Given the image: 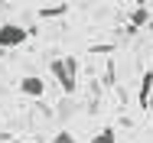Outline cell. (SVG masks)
Instances as JSON below:
<instances>
[{"mask_svg": "<svg viewBox=\"0 0 153 143\" xmlns=\"http://www.w3.org/2000/svg\"><path fill=\"white\" fill-rule=\"evenodd\" d=\"M75 72H78V62L75 59H52V75H56V82L62 85L65 94L75 91Z\"/></svg>", "mask_w": 153, "mask_h": 143, "instance_id": "cell-1", "label": "cell"}, {"mask_svg": "<svg viewBox=\"0 0 153 143\" xmlns=\"http://www.w3.org/2000/svg\"><path fill=\"white\" fill-rule=\"evenodd\" d=\"M26 42V29L20 23H3L0 26V49H13V46H23Z\"/></svg>", "mask_w": 153, "mask_h": 143, "instance_id": "cell-2", "label": "cell"}, {"mask_svg": "<svg viewBox=\"0 0 153 143\" xmlns=\"http://www.w3.org/2000/svg\"><path fill=\"white\" fill-rule=\"evenodd\" d=\"M20 91L30 94V98H42V94H46V82H42L39 75H26V78L20 82Z\"/></svg>", "mask_w": 153, "mask_h": 143, "instance_id": "cell-3", "label": "cell"}, {"mask_svg": "<svg viewBox=\"0 0 153 143\" xmlns=\"http://www.w3.org/2000/svg\"><path fill=\"white\" fill-rule=\"evenodd\" d=\"M150 94H153V72H147V75H143V82H140V107H147Z\"/></svg>", "mask_w": 153, "mask_h": 143, "instance_id": "cell-4", "label": "cell"}, {"mask_svg": "<svg viewBox=\"0 0 153 143\" xmlns=\"http://www.w3.org/2000/svg\"><path fill=\"white\" fill-rule=\"evenodd\" d=\"M91 143H117V137H114V130H101Z\"/></svg>", "mask_w": 153, "mask_h": 143, "instance_id": "cell-5", "label": "cell"}, {"mask_svg": "<svg viewBox=\"0 0 153 143\" xmlns=\"http://www.w3.org/2000/svg\"><path fill=\"white\" fill-rule=\"evenodd\" d=\"M147 20H150V10H143V7H140V10H134V23H137V26H140V23H147Z\"/></svg>", "mask_w": 153, "mask_h": 143, "instance_id": "cell-6", "label": "cell"}, {"mask_svg": "<svg viewBox=\"0 0 153 143\" xmlns=\"http://www.w3.org/2000/svg\"><path fill=\"white\" fill-rule=\"evenodd\" d=\"M72 111H75V104H72V101L65 98V101H62V104H59V117H68V114H72Z\"/></svg>", "mask_w": 153, "mask_h": 143, "instance_id": "cell-7", "label": "cell"}, {"mask_svg": "<svg viewBox=\"0 0 153 143\" xmlns=\"http://www.w3.org/2000/svg\"><path fill=\"white\" fill-rule=\"evenodd\" d=\"M52 143H75V137H72L68 130H59V133H56V140H52Z\"/></svg>", "mask_w": 153, "mask_h": 143, "instance_id": "cell-8", "label": "cell"}, {"mask_svg": "<svg viewBox=\"0 0 153 143\" xmlns=\"http://www.w3.org/2000/svg\"><path fill=\"white\" fill-rule=\"evenodd\" d=\"M59 13H65V7H52V10H42V16H59Z\"/></svg>", "mask_w": 153, "mask_h": 143, "instance_id": "cell-9", "label": "cell"}, {"mask_svg": "<svg viewBox=\"0 0 153 143\" xmlns=\"http://www.w3.org/2000/svg\"><path fill=\"white\" fill-rule=\"evenodd\" d=\"M147 107H150V111H153V94H150V101H147Z\"/></svg>", "mask_w": 153, "mask_h": 143, "instance_id": "cell-10", "label": "cell"}, {"mask_svg": "<svg viewBox=\"0 0 153 143\" xmlns=\"http://www.w3.org/2000/svg\"><path fill=\"white\" fill-rule=\"evenodd\" d=\"M0 52H3V49H0Z\"/></svg>", "mask_w": 153, "mask_h": 143, "instance_id": "cell-11", "label": "cell"}]
</instances>
